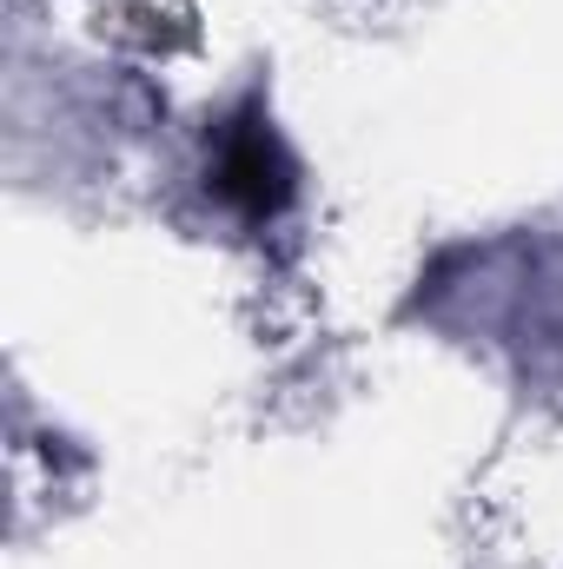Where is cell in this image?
<instances>
[{
    "label": "cell",
    "instance_id": "6da1fadb",
    "mask_svg": "<svg viewBox=\"0 0 563 569\" xmlns=\"http://www.w3.org/2000/svg\"><path fill=\"white\" fill-rule=\"evenodd\" d=\"M206 186L226 212H239L246 226H273L292 192H298V166L285 152L279 127L266 120L259 100H246L239 113H226L213 127V159H206Z\"/></svg>",
    "mask_w": 563,
    "mask_h": 569
}]
</instances>
